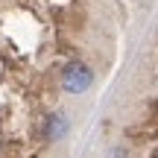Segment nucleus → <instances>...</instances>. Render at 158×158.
<instances>
[{
  "mask_svg": "<svg viewBox=\"0 0 158 158\" xmlns=\"http://www.w3.org/2000/svg\"><path fill=\"white\" fill-rule=\"evenodd\" d=\"M91 82H94V73L88 70V64H82V62L64 64V70H62V85H64V91H70V94H82V91L91 88Z\"/></svg>",
  "mask_w": 158,
  "mask_h": 158,
  "instance_id": "nucleus-1",
  "label": "nucleus"
},
{
  "mask_svg": "<svg viewBox=\"0 0 158 158\" xmlns=\"http://www.w3.org/2000/svg\"><path fill=\"white\" fill-rule=\"evenodd\" d=\"M64 129H68V120L59 117V114H50V117H47V123H44V135L50 138V141H56L59 135H64Z\"/></svg>",
  "mask_w": 158,
  "mask_h": 158,
  "instance_id": "nucleus-2",
  "label": "nucleus"
}]
</instances>
